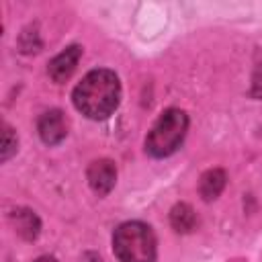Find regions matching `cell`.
Segmentation results:
<instances>
[{
    "mask_svg": "<svg viewBox=\"0 0 262 262\" xmlns=\"http://www.w3.org/2000/svg\"><path fill=\"white\" fill-rule=\"evenodd\" d=\"M252 96L262 98V63L256 66L254 78H252Z\"/></svg>",
    "mask_w": 262,
    "mask_h": 262,
    "instance_id": "obj_11",
    "label": "cell"
},
{
    "mask_svg": "<svg viewBox=\"0 0 262 262\" xmlns=\"http://www.w3.org/2000/svg\"><path fill=\"white\" fill-rule=\"evenodd\" d=\"M225 172L223 170H207L203 176H201V184H199V190H201V196L205 201H213L221 194L223 186H225Z\"/></svg>",
    "mask_w": 262,
    "mask_h": 262,
    "instance_id": "obj_7",
    "label": "cell"
},
{
    "mask_svg": "<svg viewBox=\"0 0 262 262\" xmlns=\"http://www.w3.org/2000/svg\"><path fill=\"white\" fill-rule=\"evenodd\" d=\"M14 151H16V135L12 133V129L8 125H4V133H2V162H6Z\"/></svg>",
    "mask_w": 262,
    "mask_h": 262,
    "instance_id": "obj_10",
    "label": "cell"
},
{
    "mask_svg": "<svg viewBox=\"0 0 262 262\" xmlns=\"http://www.w3.org/2000/svg\"><path fill=\"white\" fill-rule=\"evenodd\" d=\"M113 252L121 262H156V235L141 221L121 223L113 233Z\"/></svg>",
    "mask_w": 262,
    "mask_h": 262,
    "instance_id": "obj_2",
    "label": "cell"
},
{
    "mask_svg": "<svg viewBox=\"0 0 262 262\" xmlns=\"http://www.w3.org/2000/svg\"><path fill=\"white\" fill-rule=\"evenodd\" d=\"M12 219H14L16 231H18L25 239H35V237H37L41 225H39V219H37V215H35L33 211H29V209H18V211H14Z\"/></svg>",
    "mask_w": 262,
    "mask_h": 262,
    "instance_id": "obj_9",
    "label": "cell"
},
{
    "mask_svg": "<svg viewBox=\"0 0 262 262\" xmlns=\"http://www.w3.org/2000/svg\"><path fill=\"white\" fill-rule=\"evenodd\" d=\"M170 223H172V227H174L178 233H188V231H192L194 225H196V215H194V211H192L190 205L178 203V205H174L172 211H170Z\"/></svg>",
    "mask_w": 262,
    "mask_h": 262,
    "instance_id": "obj_8",
    "label": "cell"
},
{
    "mask_svg": "<svg viewBox=\"0 0 262 262\" xmlns=\"http://www.w3.org/2000/svg\"><path fill=\"white\" fill-rule=\"evenodd\" d=\"M80 57H82V47H80V45H70V47L63 49L61 53H57V55L49 61V66H47V72H49L51 80L57 82V84L66 82V80L74 74V70H76Z\"/></svg>",
    "mask_w": 262,
    "mask_h": 262,
    "instance_id": "obj_6",
    "label": "cell"
},
{
    "mask_svg": "<svg viewBox=\"0 0 262 262\" xmlns=\"http://www.w3.org/2000/svg\"><path fill=\"white\" fill-rule=\"evenodd\" d=\"M74 106L88 119H106L121 100V82L111 70L88 72L72 94Z\"/></svg>",
    "mask_w": 262,
    "mask_h": 262,
    "instance_id": "obj_1",
    "label": "cell"
},
{
    "mask_svg": "<svg viewBox=\"0 0 262 262\" xmlns=\"http://www.w3.org/2000/svg\"><path fill=\"white\" fill-rule=\"evenodd\" d=\"M86 178H88L90 188L98 196H104V194H108L113 190V186L117 182V168H115V164L111 160H94L88 166Z\"/></svg>",
    "mask_w": 262,
    "mask_h": 262,
    "instance_id": "obj_4",
    "label": "cell"
},
{
    "mask_svg": "<svg viewBox=\"0 0 262 262\" xmlns=\"http://www.w3.org/2000/svg\"><path fill=\"white\" fill-rule=\"evenodd\" d=\"M37 129H39V137L43 139V143L55 145L68 135V119L59 108H51L39 117Z\"/></svg>",
    "mask_w": 262,
    "mask_h": 262,
    "instance_id": "obj_5",
    "label": "cell"
},
{
    "mask_svg": "<svg viewBox=\"0 0 262 262\" xmlns=\"http://www.w3.org/2000/svg\"><path fill=\"white\" fill-rule=\"evenodd\" d=\"M35 262H57L55 258H51V256H41V258H37Z\"/></svg>",
    "mask_w": 262,
    "mask_h": 262,
    "instance_id": "obj_12",
    "label": "cell"
},
{
    "mask_svg": "<svg viewBox=\"0 0 262 262\" xmlns=\"http://www.w3.org/2000/svg\"><path fill=\"white\" fill-rule=\"evenodd\" d=\"M188 117L180 108H166L145 137V149L154 158L172 156L184 141Z\"/></svg>",
    "mask_w": 262,
    "mask_h": 262,
    "instance_id": "obj_3",
    "label": "cell"
}]
</instances>
